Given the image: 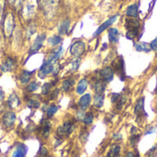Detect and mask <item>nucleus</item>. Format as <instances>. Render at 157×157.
Returning <instances> with one entry per match:
<instances>
[{"instance_id":"f257e3e1","label":"nucleus","mask_w":157,"mask_h":157,"mask_svg":"<svg viewBox=\"0 0 157 157\" xmlns=\"http://www.w3.org/2000/svg\"><path fill=\"white\" fill-rule=\"evenodd\" d=\"M85 51H86V44L81 40H77L74 42L70 48V52L75 57H79L83 55Z\"/></svg>"},{"instance_id":"f03ea898","label":"nucleus","mask_w":157,"mask_h":157,"mask_svg":"<svg viewBox=\"0 0 157 157\" xmlns=\"http://www.w3.org/2000/svg\"><path fill=\"white\" fill-rule=\"evenodd\" d=\"M36 0H27L23 7V15L25 17H31L36 11Z\"/></svg>"},{"instance_id":"7ed1b4c3","label":"nucleus","mask_w":157,"mask_h":157,"mask_svg":"<svg viewBox=\"0 0 157 157\" xmlns=\"http://www.w3.org/2000/svg\"><path fill=\"white\" fill-rule=\"evenodd\" d=\"M14 29V17L11 13H8L6 16L5 18V24H4V29L6 36H10Z\"/></svg>"},{"instance_id":"20e7f679","label":"nucleus","mask_w":157,"mask_h":157,"mask_svg":"<svg viewBox=\"0 0 157 157\" xmlns=\"http://www.w3.org/2000/svg\"><path fill=\"white\" fill-rule=\"evenodd\" d=\"M45 38H46L45 34H40V35L37 36L36 40H34V42H33V44L31 46V48L29 49V54L36 53L42 47V44H43V41L45 40Z\"/></svg>"},{"instance_id":"39448f33","label":"nucleus","mask_w":157,"mask_h":157,"mask_svg":"<svg viewBox=\"0 0 157 157\" xmlns=\"http://www.w3.org/2000/svg\"><path fill=\"white\" fill-rule=\"evenodd\" d=\"M74 129H75L74 123L71 122V121H67L62 127L57 129V133L60 136H67V135H69V134H71L73 132Z\"/></svg>"},{"instance_id":"423d86ee","label":"nucleus","mask_w":157,"mask_h":157,"mask_svg":"<svg viewBox=\"0 0 157 157\" xmlns=\"http://www.w3.org/2000/svg\"><path fill=\"white\" fill-rule=\"evenodd\" d=\"M53 70H54V68H53L52 63L45 61L43 63V64L41 65V67L40 68V70H39V76L40 78H44L46 75L51 74Z\"/></svg>"},{"instance_id":"0eeeda50","label":"nucleus","mask_w":157,"mask_h":157,"mask_svg":"<svg viewBox=\"0 0 157 157\" xmlns=\"http://www.w3.org/2000/svg\"><path fill=\"white\" fill-rule=\"evenodd\" d=\"M117 17H118V15H115V16H113V17H111L110 18H109L107 21H105L103 24H101L99 27H98V29H97V31L94 33V37H96V36H98L99 34H101L104 30H106L108 28H109L116 20H117Z\"/></svg>"},{"instance_id":"6e6552de","label":"nucleus","mask_w":157,"mask_h":157,"mask_svg":"<svg viewBox=\"0 0 157 157\" xmlns=\"http://www.w3.org/2000/svg\"><path fill=\"white\" fill-rule=\"evenodd\" d=\"M140 26H141L140 21L135 17H129L125 20V27L127 28L128 30L138 31Z\"/></svg>"},{"instance_id":"1a4fd4ad","label":"nucleus","mask_w":157,"mask_h":157,"mask_svg":"<svg viewBox=\"0 0 157 157\" xmlns=\"http://www.w3.org/2000/svg\"><path fill=\"white\" fill-rule=\"evenodd\" d=\"M99 75H100V77L102 78V80L107 83L112 81V79L114 77V72H113L112 68H110V67H106V68L102 69L99 72Z\"/></svg>"},{"instance_id":"9d476101","label":"nucleus","mask_w":157,"mask_h":157,"mask_svg":"<svg viewBox=\"0 0 157 157\" xmlns=\"http://www.w3.org/2000/svg\"><path fill=\"white\" fill-rule=\"evenodd\" d=\"M15 121H16V114L12 111L6 112L3 117V123H4L5 127H6V128L12 127L14 125Z\"/></svg>"},{"instance_id":"9b49d317","label":"nucleus","mask_w":157,"mask_h":157,"mask_svg":"<svg viewBox=\"0 0 157 157\" xmlns=\"http://www.w3.org/2000/svg\"><path fill=\"white\" fill-rule=\"evenodd\" d=\"M63 52V47H62V46L53 49V50L50 52V54L48 55V58H47L46 61H48V62H50V63L56 62V61L62 56Z\"/></svg>"},{"instance_id":"f8f14e48","label":"nucleus","mask_w":157,"mask_h":157,"mask_svg":"<svg viewBox=\"0 0 157 157\" xmlns=\"http://www.w3.org/2000/svg\"><path fill=\"white\" fill-rule=\"evenodd\" d=\"M27 152H28V148L24 144H19L16 146L14 152L12 153V157H25L27 155Z\"/></svg>"},{"instance_id":"ddd939ff","label":"nucleus","mask_w":157,"mask_h":157,"mask_svg":"<svg viewBox=\"0 0 157 157\" xmlns=\"http://www.w3.org/2000/svg\"><path fill=\"white\" fill-rule=\"evenodd\" d=\"M113 64H114V71L120 75L121 78V76H124L125 73H124V62H123V59L121 57H119V59L115 62V63H113Z\"/></svg>"},{"instance_id":"4468645a","label":"nucleus","mask_w":157,"mask_h":157,"mask_svg":"<svg viewBox=\"0 0 157 157\" xmlns=\"http://www.w3.org/2000/svg\"><path fill=\"white\" fill-rule=\"evenodd\" d=\"M90 102H91L90 94H86V95L81 97V98L79 100V107L81 108L82 110H85V109H86L88 108Z\"/></svg>"},{"instance_id":"2eb2a0df","label":"nucleus","mask_w":157,"mask_h":157,"mask_svg":"<svg viewBox=\"0 0 157 157\" xmlns=\"http://www.w3.org/2000/svg\"><path fill=\"white\" fill-rule=\"evenodd\" d=\"M7 104H8V106H9L11 109H15V108H17V107L19 106V104H20L19 98H17V96L15 93H12V94L8 97Z\"/></svg>"},{"instance_id":"dca6fc26","label":"nucleus","mask_w":157,"mask_h":157,"mask_svg":"<svg viewBox=\"0 0 157 157\" xmlns=\"http://www.w3.org/2000/svg\"><path fill=\"white\" fill-rule=\"evenodd\" d=\"M138 5L137 4H132L131 6H128L127 10H126V15L130 17H138Z\"/></svg>"},{"instance_id":"f3484780","label":"nucleus","mask_w":157,"mask_h":157,"mask_svg":"<svg viewBox=\"0 0 157 157\" xmlns=\"http://www.w3.org/2000/svg\"><path fill=\"white\" fill-rule=\"evenodd\" d=\"M120 32L116 28H111L109 30V39L111 43H116L119 40Z\"/></svg>"},{"instance_id":"a211bd4d","label":"nucleus","mask_w":157,"mask_h":157,"mask_svg":"<svg viewBox=\"0 0 157 157\" xmlns=\"http://www.w3.org/2000/svg\"><path fill=\"white\" fill-rule=\"evenodd\" d=\"M69 29H70V21L69 20H64L63 21L59 28H58V31H59V34L60 35H65L68 33L69 31Z\"/></svg>"},{"instance_id":"6ab92c4d","label":"nucleus","mask_w":157,"mask_h":157,"mask_svg":"<svg viewBox=\"0 0 157 157\" xmlns=\"http://www.w3.org/2000/svg\"><path fill=\"white\" fill-rule=\"evenodd\" d=\"M144 98H140L135 105L134 108V112L135 114H137L138 116H140L143 112H144Z\"/></svg>"},{"instance_id":"aec40b11","label":"nucleus","mask_w":157,"mask_h":157,"mask_svg":"<svg viewBox=\"0 0 157 157\" xmlns=\"http://www.w3.org/2000/svg\"><path fill=\"white\" fill-rule=\"evenodd\" d=\"M14 66H15V62H14V60L8 58L5 63L2 64L1 69H2V71H4V72H10L11 70H13Z\"/></svg>"},{"instance_id":"412c9836","label":"nucleus","mask_w":157,"mask_h":157,"mask_svg":"<svg viewBox=\"0 0 157 157\" xmlns=\"http://www.w3.org/2000/svg\"><path fill=\"white\" fill-rule=\"evenodd\" d=\"M87 85H88V82L86 79H81L77 85V86H76V93L79 95L85 93V91L86 90Z\"/></svg>"},{"instance_id":"4be33fe9","label":"nucleus","mask_w":157,"mask_h":157,"mask_svg":"<svg viewBox=\"0 0 157 157\" xmlns=\"http://www.w3.org/2000/svg\"><path fill=\"white\" fill-rule=\"evenodd\" d=\"M94 88L97 94H103L104 90H105V84L103 80H96V82L94 83Z\"/></svg>"},{"instance_id":"5701e85b","label":"nucleus","mask_w":157,"mask_h":157,"mask_svg":"<svg viewBox=\"0 0 157 157\" xmlns=\"http://www.w3.org/2000/svg\"><path fill=\"white\" fill-rule=\"evenodd\" d=\"M34 73V71L32 72H29V71H23L19 76V80L22 84H27L29 82L30 78H31V75L32 74Z\"/></svg>"},{"instance_id":"b1692460","label":"nucleus","mask_w":157,"mask_h":157,"mask_svg":"<svg viewBox=\"0 0 157 157\" xmlns=\"http://www.w3.org/2000/svg\"><path fill=\"white\" fill-rule=\"evenodd\" d=\"M135 49L138 52H149L152 50L150 44L146 42H140V43L135 44Z\"/></svg>"},{"instance_id":"393cba45","label":"nucleus","mask_w":157,"mask_h":157,"mask_svg":"<svg viewBox=\"0 0 157 157\" xmlns=\"http://www.w3.org/2000/svg\"><path fill=\"white\" fill-rule=\"evenodd\" d=\"M120 153H121V146L120 145H113L109 152L108 153L107 157H120Z\"/></svg>"},{"instance_id":"a878e982","label":"nucleus","mask_w":157,"mask_h":157,"mask_svg":"<svg viewBox=\"0 0 157 157\" xmlns=\"http://www.w3.org/2000/svg\"><path fill=\"white\" fill-rule=\"evenodd\" d=\"M104 104V96L103 94H97L94 98V106L96 108H101Z\"/></svg>"},{"instance_id":"bb28decb","label":"nucleus","mask_w":157,"mask_h":157,"mask_svg":"<svg viewBox=\"0 0 157 157\" xmlns=\"http://www.w3.org/2000/svg\"><path fill=\"white\" fill-rule=\"evenodd\" d=\"M48 42L52 46H56V45H59L62 42V38L59 35H54V36L48 39Z\"/></svg>"},{"instance_id":"cd10ccee","label":"nucleus","mask_w":157,"mask_h":157,"mask_svg":"<svg viewBox=\"0 0 157 157\" xmlns=\"http://www.w3.org/2000/svg\"><path fill=\"white\" fill-rule=\"evenodd\" d=\"M51 129H52V124L50 121H45L44 122V125H43V128H42V136L43 137H48L49 134H50V132H51Z\"/></svg>"},{"instance_id":"c85d7f7f","label":"nucleus","mask_w":157,"mask_h":157,"mask_svg":"<svg viewBox=\"0 0 157 157\" xmlns=\"http://www.w3.org/2000/svg\"><path fill=\"white\" fill-rule=\"evenodd\" d=\"M74 84H75V79H73V78H69V79L64 80L63 83V90L68 91Z\"/></svg>"},{"instance_id":"c756f323","label":"nucleus","mask_w":157,"mask_h":157,"mask_svg":"<svg viewBox=\"0 0 157 157\" xmlns=\"http://www.w3.org/2000/svg\"><path fill=\"white\" fill-rule=\"evenodd\" d=\"M58 109H59V107H58V106H55V105L50 106V107L47 109V110H46V113H47L48 118H52V117L57 112Z\"/></svg>"},{"instance_id":"7c9ffc66","label":"nucleus","mask_w":157,"mask_h":157,"mask_svg":"<svg viewBox=\"0 0 157 157\" xmlns=\"http://www.w3.org/2000/svg\"><path fill=\"white\" fill-rule=\"evenodd\" d=\"M93 120H94V116H93V114H92L91 112L86 113V114L84 116V118H83V121H84V123L86 124V125L91 124V123L93 122Z\"/></svg>"},{"instance_id":"2f4dec72","label":"nucleus","mask_w":157,"mask_h":157,"mask_svg":"<svg viewBox=\"0 0 157 157\" xmlns=\"http://www.w3.org/2000/svg\"><path fill=\"white\" fill-rule=\"evenodd\" d=\"M80 59H76V60H75V61H73L72 63H71V71L72 72H75V71H76L77 69H78V67H79V65H80Z\"/></svg>"},{"instance_id":"473e14b6","label":"nucleus","mask_w":157,"mask_h":157,"mask_svg":"<svg viewBox=\"0 0 157 157\" xmlns=\"http://www.w3.org/2000/svg\"><path fill=\"white\" fill-rule=\"evenodd\" d=\"M28 106L31 109H38L40 107V102L35 99H30L28 101Z\"/></svg>"},{"instance_id":"72a5a7b5","label":"nucleus","mask_w":157,"mask_h":157,"mask_svg":"<svg viewBox=\"0 0 157 157\" xmlns=\"http://www.w3.org/2000/svg\"><path fill=\"white\" fill-rule=\"evenodd\" d=\"M52 88V84L51 83H45L42 86V94L47 95L49 93V91Z\"/></svg>"},{"instance_id":"f704fd0d","label":"nucleus","mask_w":157,"mask_h":157,"mask_svg":"<svg viewBox=\"0 0 157 157\" xmlns=\"http://www.w3.org/2000/svg\"><path fill=\"white\" fill-rule=\"evenodd\" d=\"M38 87H39V84H38V83H36V82H32V83H30V84L29 85V86H28V90H29V91H30V92H33V91L37 90V89H38Z\"/></svg>"},{"instance_id":"c9c22d12","label":"nucleus","mask_w":157,"mask_h":157,"mask_svg":"<svg viewBox=\"0 0 157 157\" xmlns=\"http://www.w3.org/2000/svg\"><path fill=\"white\" fill-rule=\"evenodd\" d=\"M139 139H140V136L139 135H137L136 136V134H133V136H132V138H131V144H132V145H135L137 143H138V141H139Z\"/></svg>"},{"instance_id":"e433bc0d","label":"nucleus","mask_w":157,"mask_h":157,"mask_svg":"<svg viewBox=\"0 0 157 157\" xmlns=\"http://www.w3.org/2000/svg\"><path fill=\"white\" fill-rule=\"evenodd\" d=\"M47 154H48V151H47V149H46L45 147H43V146H42V147L40 148V152H39V155H40V157H46Z\"/></svg>"},{"instance_id":"4c0bfd02","label":"nucleus","mask_w":157,"mask_h":157,"mask_svg":"<svg viewBox=\"0 0 157 157\" xmlns=\"http://www.w3.org/2000/svg\"><path fill=\"white\" fill-rule=\"evenodd\" d=\"M120 98H121V95L120 94H118V93L113 94L111 96V101H112V103H116L120 99Z\"/></svg>"},{"instance_id":"58836bf2","label":"nucleus","mask_w":157,"mask_h":157,"mask_svg":"<svg viewBox=\"0 0 157 157\" xmlns=\"http://www.w3.org/2000/svg\"><path fill=\"white\" fill-rule=\"evenodd\" d=\"M150 46H151V49H152V50H154L155 52H157V38H155V39L151 42Z\"/></svg>"},{"instance_id":"ea45409f","label":"nucleus","mask_w":157,"mask_h":157,"mask_svg":"<svg viewBox=\"0 0 157 157\" xmlns=\"http://www.w3.org/2000/svg\"><path fill=\"white\" fill-rule=\"evenodd\" d=\"M4 6H5V2L4 0H0V21L2 19V15H3V10H4Z\"/></svg>"},{"instance_id":"a19ab883","label":"nucleus","mask_w":157,"mask_h":157,"mask_svg":"<svg viewBox=\"0 0 157 157\" xmlns=\"http://www.w3.org/2000/svg\"><path fill=\"white\" fill-rule=\"evenodd\" d=\"M125 157H136V156H135V155H134L132 152H129V153L125 155Z\"/></svg>"},{"instance_id":"79ce46f5","label":"nucleus","mask_w":157,"mask_h":157,"mask_svg":"<svg viewBox=\"0 0 157 157\" xmlns=\"http://www.w3.org/2000/svg\"><path fill=\"white\" fill-rule=\"evenodd\" d=\"M3 99H4V93H3L2 89L0 88V102H1Z\"/></svg>"},{"instance_id":"37998d69","label":"nucleus","mask_w":157,"mask_h":157,"mask_svg":"<svg viewBox=\"0 0 157 157\" xmlns=\"http://www.w3.org/2000/svg\"><path fill=\"white\" fill-rule=\"evenodd\" d=\"M8 1H9L10 4H14V3L16 2V0H8Z\"/></svg>"}]
</instances>
